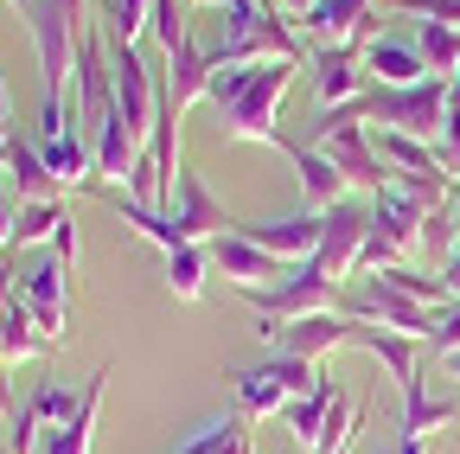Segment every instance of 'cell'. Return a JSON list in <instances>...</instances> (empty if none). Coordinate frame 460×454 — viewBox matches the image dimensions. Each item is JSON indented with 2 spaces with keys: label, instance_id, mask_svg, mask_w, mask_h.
I'll return each mask as SVG.
<instances>
[{
  "label": "cell",
  "instance_id": "cell-5",
  "mask_svg": "<svg viewBox=\"0 0 460 454\" xmlns=\"http://www.w3.org/2000/svg\"><path fill=\"white\" fill-rule=\"evenodd\" d=\"M26 32H32V58H39V84H45V102H65V84L77 77V51L90 39L84 20H71L58 0H26L20 7Z\"/></svg>",
  "mask_w": 460,
  "mask_h": 454
},
{
  "label": "cell",
  "instance_id": "cell-39",
  "mask_svg": "<svg viewBox=\"0 0 460 454\" xmlns=\"http://www.w3.org/2000/svg\"><path fill=\"white\" fill-rule=\"evenodd\" d=\"M435 275L447 281V295H454V307H460V250H454V256H447V263H441Z\"/></svg>",
  "mask_w": 460,
  "mask_h": 454
},
{
  "label": "cell",
  "instance_id": "cell-16",
  "mask_svg": "<svg viewBox=\"0 0 460 454\" xmlns=\"http://www.w3.org/2000/svg\"><path fill=\"white\" fill-rule=\"evenodd\" d=\"M288 160H295V174H301V205L307 211H332V205H345V199H352V186H345V174H339V166L314 147V141H275Z\"/></svg>",
  "mask_w": 460,
  "mask_h": 454
},
{
  "label": "cell",
  "instance_id": "cell-40",
  "mask_svg": "<svg viewBox=\"0 0 460 454\" xmlns=\"http://www.w3.org/2000/svg\"><path fill=\"white\" fill-rule=\"evenodd\" d=\"M13 295H20V281H13V269L0 263V320H7V307H13Z\"/></svg>",
  "mask_w": 460,
  "mask_h": 454
},
{
  "label": "cell",
  "instance_id": "cell-12",
  "mask_svg": "<svg viewBox=\"0 0 460 454\" xmlns=\"http://www.w3.org/2000/svg\"><path fill=\"white\" fill-rule=\"evenodd\" d=\"M211 269L230 281V289H243V295H256V289H275V281H288V263H281V256H269L262 244H250L243 231H224V237L211 244Z\"/></svg>",
  "mask_w": 460,
  "mask_h": 454
},
{
  "label": "cell",
  "instance_id": "cell-19",
  "mask_svg": "<svg viewBox=\"0 0 460 454\" xmlns=\"http://www.w3.org/2000/svg\"><path fill=\"white\" fill-rule=\"evenodd\" d=\"M109 365L84 384V404H77V416L71 423H58V429H45V441H39V454H90V441H96V416H102V396H109Z\"/></svg>",
  "mask_w": 460,
  "mask_h": 454
},
{
  "label": "cell",
  "instance_id": "cell-42",
  "mask_svg": "<svg viewBox=\"0 0 460 454\" xmlns=\"http://www.w3.org/2000/svg\"><path fill=\"white\" fill-rule=\"evenodd\" d=\"M13 244V205H0V250Z\"/></svg>",
  "mask_w": 460,
  "mask_h": 454
},
{
  "label": "cell",
  "instance_id": "cell-6",
  "mask_svg": "<svg viewBox=\"0 0 460 454\" xmlns=\"http://www.w3.org/2000/svg\"><path fill=\"white\" fill-rule=\"evenodd\" d=\"M339 314L358 320V326H384V333H402V339H429L435 333V307L410 301L390 275H358L352 295H339Z\"/></svg>",
  "mask_w": 460,
  "mask_h": 454
},
{
  "label": "cell",
  "instance_id": "cell-48",
  "mask_svg": "<svg viewBox=\"0 0 460 454\" xmlns=\"http://www.w3.org/2000/svg\"><path fill=\"white\" fill-rule=\"evenodd\" d=\"M447 90H454V109H460V71H454V77H447Z\"/></svg>",
  "mask_w": 460,
  "mask_h": 454
},
{
  "label": "cell",
  "instance_id": "cell-44",
  "mask_svg": "<svg viewBox=\"0 0 460 454\" xmlns=\"http://www.w3.org/2000/svg\"><path fill=\"white\" fill-rule=\"evenodd\" d=\"M13 141H20V135H13V129H7V116H0V154H7V147H13Z\"/></svg>",
  "mask_w": 460,
  "mask_h": 454
},
{
  "label": "cell",
  "instance_id": "cell-17",
  "mask_svg": "<svg viewBox=\"0 0 460 454\" xmlns=\"http://www.w3.org/2000/svg\"><path fill=\"white\" fill-rule=\"evenodd\" d=\"M339 346H358V320H345V314L295 320V326H281V339H275V352H295V359H314V365H326Z\"/></svg>",
  "mask_w": 460,
  "mask_h": 454
},
{
  "label": "cell",
  "instance_id": "cell-45",
  "mask_svg": "<svg viewBox=\"0 0 460 454\" xmlns=\"http://www.w3.org/2000/svg\"><path fill=\"white\" fill-rule=\"evenodd\" d=\"M0 205H13V186H7V166H0Z\"/></svg>",
  "mask_w": 460,
  "mask_h": 454
},
{
  "label": "cell",
  "instance_id": "cell-10",
  "mask_svg": "<svg viewBox=\"0 0 460 454\" xmlns=\"http://www.w3.org/2000/svg\"><path fill=\"white\" fill-rule=\"evenodd\" d=\"M20 295H26L39 333L58 346V339L71 333V263H65V256H45L32 275H20Z\"/></svg>",
  "mask_w": 460,
  "mask_h": 454
},
{
  "label": "cell",
  "instance_id": "cell-20",
  "mask_svg": "<svg viewBox=\"0 0 460 454\" xmlns=\"http://www.w3.org/2000/svg\"><path fill=\"white\" fill-rule=\"evenodd\" d=\"M339 404H345V384L326 371V384H320L314 396H295V404L281 410V423L295 429V441H301L307 454H320V448H326V429H332V410H339Z\"/></svg>",
  "mask_w": 460,
  "mask_h": 454
},
{
  "label": "cell",
  "instance_id": "cell-18",
  "mask_svg": "<svg viewBox=\"0 0 460 454\" xmlns=\"http://www.w3.org/2000/svg\"><path fill=\"white\" fill-rule=\"evenodd\" d=\"M358 346L371 359H384V371L402 390V404L422 396V346H429V339H402V333H384V326H358Z\"/></svg>",
  "mask_w": 460,
  "mask_h": 454
},
{
  "label": "cell",
  "instance_id": "cell-23",
  "mask_svg": "<svg viewBox=\"0 0 460 454\" xmlns=\"http://www.w3.org/2000/svg\"><path fill=\"white\" fill-rule=\"evenodd\" d=\"M39 154H45V166L58 174V186H96V154H90V135H45L39 141Z\"/></svg>",
  "mask_w": 460,
  "mask_h": 454
},
{
  "label": "cell",
  "instance_id": "cell-37",
  "mask_svg": "<svg viewBox=\"0 0 460 454\" xmlns=\"http://www.w3.org/2000/svg\"><path fill=\"white\" fill-rule=\"evenodd\" d=\"M435 147H441V166H447V180L460 186V109L447 116V129H441V141H435Z\"/></svg>",
  "mask_w": 460,
  "mask_h": 454
},
{
  "label": "cell",
  "instance_id": "cell-32",
  "mask_svg": "<svg viewBox=\"0 0 460 454\" xmlns=\"http://www.w3.org/2000/svg\"><path fill=\"white\" fill-rule=\"evenodd\" d=\"M384 275H390L410 301H422V307H454L447 281H441V275H429V269H416V263H396V269H384Z\"/></svg>",
  "mask_w": 460,
  "mask_h": 454
},
{
  "label": "cell",
  "instance_id": "cell-28",
  "mask_svg": "<svg viewBox=\"0 0 460 454\" xmlns=\"http://www.w3.org/2000/svg\"><path fill=\"white\" fill-rule=\"evenodd\" d=\"M416 51H422L429 77H454V71H460V26L422 20V26H416Z\"/></svg>",
  "mask_w": 460,
  "mask_h": 454
},
{
  "label": "cell",
  "instance_id": "cell-14",
  "mask_svg": "<svg viewBox=\"0 0 460 454\" xmlns=\"http://www.w3.org/2000/svg\"><path fill=\"white\" fill-rule=\"evenodd\" d=\"M237 231L250 237V244H262L269 256H281L288 269H301V263H314V250H320V231H326V211H295V218H269V224H237Z\"/></svg>",
  "mask_w": 460,
  "mask_h": 454
},
{
  "label": "cell",
  "instance_id": "cell-35",
  "mask_svg": "<svg viewBox=\"0 0 460 454\" xmlns=\"http://www.w3.org/2000/svg\"><path fill=\"white\" fill-rule=\"evenodd\" d=\"M269 371L281 378V390H288V396H314V390L326 384V365L295 359V352H275V359H269Z\"/></svg>",
  "mask_w": 460,
  "mask_h": 454
},
{
  "label": "cell",
  "instance_id": "cell-1",
  "mask_svg": "<svg viewBox=\"0 0 460 454\" xmlns=\"http://www.w3.org/2000/svg\"><path fill=\"white\" fill-rule=\"evenodd\" d=\"M295 71L307 65H288V58H256V65H217L211 71V109H217V135L224 141H256V147H275L281 129V96L295 90Z\"/></svg>",
  "mask_w": 460,
  "mask_h": 454
},
{
  "label": "cell",
  "instance_id": "cell-24",
  "mask_svg": "<svg viewBox=\"0 0 460 454\" xmlns=\"http://www.w3.org/2000/svg\"><path fill=\"white\" fill-rule=\"evenodd\" d=\"M230 390H237V416H250V423L281 416L288 404H295V396L281 390V378L269 371V359H262V365H250V371H237V384H230Z\"/></svg>",
  "mask_w": 460,
  "mask_h": 454
},
{
  "label": "cell",
  "instance_id": "cell-49",
  "mask_svg": "<svg viewBox=\"0 0 460 454\" xmlns=\"http://www.w3.org/2000/svg\"><path fill=\"white\" fill-rule=\"evenodd\" d=\"M0 116H7V77H0Z\"/></svg>",
  "mask_w": 460,
  "mask_h": 454
},
{
  "label": "cell",
  "instance_id": "cell-31",
  "mask_svg": "<svg viewBox=\"0 0 460 454\" xmlns=\"http://www.w3.org/2000/svg\"><path fill=\"white\" fill-rule=\"evenodd\" d=\"M65 199H51V205H13V244H51L58 231H65Z\"/></svg>",
  "mask_w": 460,
  "mask_h": 454
},
{
  "label": "cell",
  "instance_id": "cell-38",
  "mask_svg": "<svg viewBox=\"0 0 460 454\" xmlns=\"http://www.w3.org/2000/svg\"><path fill=\"white\" fill-rule=\"evenodd\" d=\"M51 256H65V263L77 269V224H71V218H65V231L51 237Z\"/></svg>",
  "mask_w": 460,
  "mask_h": 454
},
{
  "label": "cell",
  "instance_id": "cell-29",
  "mask_svg": "<svg viewBox=\"0 0 460 454\" xmlns=\"http://www.w3.org/2000/svg\"><path fill=\"white\" fill-rule=\"evenodd\" d=\"M154 26V0H102V39L109 45H141Z\"/></svg>",
  "mask_w": 460,
  "mask_h": 454
},
{
  "label": "cell",
  "instance_id": "cell-36",
  "mask_svg": "<svg viewBox=\"0 0 460 454\" xmlns=\"http://www.w3.org/2000/svg\"><path fill=\"white\" fill-rule=\"evenodd\" d=\"M447 352H460V307H441V320L429 333V359H447Z\"/></svg>",
  "mask_w": 460,
  "mask_h": 454
},
{
  "label": "cell",
  "instance_id": "cell-50",
  "mask_svg": "<svg viewBox=\"0 0 460 454\" xmlns=\"http://www.w3.org/2000/svg\"><path fill=\"white\" fill-rule=\"evenodd\" d=\"M7 7H13V13H20V7H26V0H7Z\"/></svg>",
  "mask_w": 460,
  "mask_h": 454
},
{
  "label": "cell",
  "instance_id": "cell-47",
  "mask_svg": "<svg viewBox=\"0 0 460 454\" xmlns=\"http://www.w3.org/2000/svg\"><path fill=\"white\" fill-rule=\"evenodd\" d=\"M186 7H230V0H186Z\"/></svg>",
  "mask_w": 460,
  "mask_h": 454
},
{
  "label": "cell",
  "instance_id": "cell-15",
  "mask_svg": "<svg viewBox=\"0 0 460 454\" xmlns=\"http://www.w3.org/2000/svg\"><path fill=\"white\" fill-rule=\"evenodd\" d=\"M307 71H314V90H320V109H345L365 96V58L358 45H314L307 51Z\"/></svg>",
  "mask_w": 460,
  "mask_h": 454
},
{
  "label": "cell",
  "instance_id": "cell-8",
  "mask_svg": "<svg viewBox=\"0 0 460 454\" xmlns=\"http://www.w3.org/2000/svg\"><path fill=\"white\" fill-rule=\"evenodd\" d=\"M250 307L275 326H295V320H314V314H339V281L314 275L307 263L288 269V281H275V289H256Z\"/></svg>",
  "mask_w": 460,
  "mask_h": 454
},
{
  "label": "cell",
  "instance_id": "cell-4",
  "mask_svg": "<svg viewBox=\"0 0 460 454\" xmlns=\"http://www.w3.org/2000/svg\"><path fill=\"white\" fill-rule=\"evenodd\" d=\"M314 147L345 174V186L352 192H365V199H377L396 174H390V160L377 154V141H371V129H365V116H358V102H345V109H320V122H314Z\"/></svg>",
  "mask_w": 460,
  "mask_h": 454
},
{
  "label": "cell",
  "instance_id": "cell-43",
  "mask_svg": "<svg viewBox=\"0 0 460 454\" xmlns=\"http://www.w3.org/2000/svg\"><path fill=\"white\" fill-rule=\"evenodd\" d=\"M58 7H65L71 20H84V26H90V0H58Z\"/></svg>",
  "mask_w": 460,
  "mask_h": 454
},
{
  "label": "cell",
  "instance_id": "cell-46",
  "mask_svg": "<svg viewBox=\"0 0 460 454\" xmlns=\"http://www.w3.org/2000/svg\"><path fill=\"white\" fill-rule=\"evenodd\" d=\"M441 365H447V378H460V352H447V359H441Z\"/></svg>",
  "mask_w": 460,
  "mask_h": 454
},
{
  "label": "cell",
  "instance_id": "cell-27",
  "mask_svg": "<svg viewBox=\"0 0 460 454\" xmlns=\"http://www.w3.org/2000/svg\"><path fill=\"white\" fill-rule=\"evenodd\" d=\"M172 454H256V429H250V416H217V423H205L199 435H186Z\"/></svg>",
  "mask_w": 460,
  "mask_h": 454
},
{
  "label": "cell",
  "instance_id": "cell-33",
  "mask_svg": "<svg viewBox=\"0 0 460 454\" xmlns=\"http://www.w3.org/2000/svg\"><path fill=\"white\" fill-rule=\"evenodd\" d=\"M454 250H460V224H454V205H435V211L422 218V256L441 269Z\"/></svg>",
  "mask_w": 460,
  "mask_h": 454
},
{
  "label": "cell",
  "instance_id": "cell-21",
  "mask_svg": "<svg viewBox=\"0 0 460 454\" xmlns=\"http://www.w3.org/2000/svg\"><path fill=\"white\" fill-rule=\"evenodd\" d=\"M358 58H365V77H371V84H422V77H429L416 39H390V32H377V39L358 51Z\"/></svg>",
  "mask_w": 460,
  "mask_h": 454
},
{
  "label": "cell",
  "instance_id": "cell-34",
  "mask_svg": "<svg viewBox=\"0 0 460 454\" xmlns=\"http://www.w3.org/2000/svg\"><path fill=\"white\" fill-rule=\"evenodd\" d=\"M77 404H84V390H71V384H39V396H32V416H39V429H58V423H71L77 416Z\"/></svg>",
  "mask_w": 460,
  "mask_h": 454
},
{
  "label": "cell",
  "instance_id": "cell-25",
  "mask_svg": "<svg viewBox=\"0 0 460 454\" xmlns=\"http://www.w3.org/2000/svg\"><path fill=\"white\" fill-rule=\"evenodd\" d=\"M109 211L128 224V231H141L160 256L166 250H180L186 237H180V224H172V211H160V205H141V199H128V192H109Z\"/></svg>",
  "mask_w": 460,
  "mask_h": 454
},
{
  "label": "cell",
  "instance_id": "cell-13",
  "mask_svg": "<svg viewBox=\"0 0 460 454\" xmlns=\"http://www.w3.org/2000/svg\"><path fill=\"white\" fill-rule=\"evenodd\" d=\"M295 32L307 39V51L314 45H358L365 51L377 39V13H371V0H320L307 20H295Z\"/></svg>",
  "mask_w": 460,
  "mask_h": 454
},
{
  "label": "cell",
  "instance_id": "cell-3",
  "mask_svg": "<svg viewBox=\"0 0 460 454\" xmlns=\"http://www.w3.org/2000/svg\"><path fill=\"white\" fill-rule=\"evenodd\" d=\"M358 116H365V129H384V135L441 141V129H447V116H454V90H447V77H422V84H365Z\"/></svg>",
  "mask_w": 460,
  "mask_h": 454
},
{
  "label": "cell",
  "instance_id": "cell-7",
  "mask_svg": "<svg viewBox=\"0 0 460 454\" xmlns=\"http://www.w3.org/2000/svg\"><path fill=\"white\" fill-rule=\"evenodd\" d=\"M365 237H371V205L365 199H345L326 211V231H320V250H314V275L326 281H352L358 275V256H365Z\"/></svg>",
  "mask_w": 460,
  "mask_h": 454
},
{
  "label": "cell",
  "instance_id": "cell-30",
  "mask_svg": "<svg viewBox=\"0 0 460 454\" xmlns=\"http://www.w3.org/2000/svg\"><path fill=\"white\" fill-rule=\"evenodd\" d=\"M460 416V404H447V396H410V404H402V441H429L435 429H447Z\"/></svg>",
  "mask_w": 460,
  "mask_h": 454
},
{
  "label": "cell",
  "instance_id": "cell-26",
  "mask_svg": "<svg viewBox=\"0 0 460 454\" xmlns=\"http://www.w3.org/2000/svg\"><path fill=\"white\" fill-rule=\"evenodd\" d=\"M211 244H180L166 250V295L172 301H205V281H211Z\"/></svg>",
  "mask_w": 460,
  "mask_h": 454
},
{
  "label": "cell",
  "instance_id": "cell-11",
  "mask_svg": "<svg viewBox=\"0 0 460 454\" xmlns=\"http://www.w3.org/2000/svg\"><path fill=\"white\" fill-rule=\"evenodd\" d=\"M172 224H180L186 244H217L224 231H237V218L224 211V199L205 186V174H180V186H172Z\"/></svg>",
  "mask_w": 460,
  "mask_h": 454
},
{
  "label": "cell",
  "instance_id": "cell-22",
  "mask_svg": "<svg viewBox=\"0 0 460 454\" xmlns=\"http://www.w3.org/2000/svg\"><path fill=\"white\" fill-rule=\"evenodd\" d=\"M7 186H13V205H51V199H65V186H58V174L45 166V154L32 141H13L7 147Z\"/></svg>",
  "mask_w": 460,
  "mask_h": 454
},
{
  "label": "cell",
  "instance_id": "cell-41",
  "mask_svg": "<svg viewBox=\"0 0 460 454\" xmlns=\"http://www.w3.org/2000/svg\"><path fill=\"white\" fill-rule=\"evenodd\" d=\"M275 7H281V13H288V20H307V13H314V7H320V0H275Z\"/></svg>",
  "mask_w": 460,
  "mask_h": 454
},
{
  "label": "cell",
  "instance_id": "cell-9",
  "mask_svg": "<svg viewBox=\"0 0 460 454\" xmlns=\"http://www.w3.org/2000/svg\"><path fill=\"white\" fill-rule=\"evenodd\" d=\"M211 45H199L192 32L186 39H172L166 45V71H160V102L172 109V116H186L192 102H205L211 96Z\"/></svg>",
  "mask_w": 460,
  "mask_h": 454
},
{
  "label": "cell",
  "instance_id": "cell-2",
  "mask_svg": "<svg viewBox=\"0 0 460 454\" xmlns=\"http://www.w3.org/2000/svg\"><path fill=\"white\" fill-rule=\"evenodd\" d=\"M256 58L307 65V39L295 32V20L281 7H269V0H230L224 7V39L211 45V65H256Z\"/></svg>",
  "mask_w": 460,
  "mask_h": 454
},
{
  "label": "cell",
  "instance_id": "cell-51",
  "mask_svg": "<svg viewBox=\"0 0 460 454\" xmlns=\"http://www.w3.org/2000/svg\"><path fill=\"white\" fill-rule=\"evenodd\" d=\"M0 166H7V154H0Z\"/></svg>",
  "mask_w": 460,
  "mask_h": 454
}]
</instances>
